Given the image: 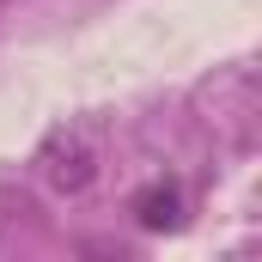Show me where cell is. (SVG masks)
<instances>
[{
	"label": "cell",
	"mask_w": 262,
	"mask_h": 262,
	"mask_svg": "<svg viewBox=\"0 0 262 262\" xmlns=\"http://www.w3.org/2000/svg\"><path fill=\"white\" fill-rule=\"evenodd\" d=\"M37 177L55 189V195H85L98 183V140L85 128H55L37 146Z\"/></svg>",
	"instance_id": "obj_1"
},
{
	"label": "cell",
	"mask_w": 262,
	"mask_h": 262,
	"mask_svg": "<svg viewBox=\"0 0 262 262\" xmlns=\"http://www.w3.org/2000/svg\"><path fill=\"white\" fill-rule=\"evenodd\" d=\"M128 213H134V226H146V232H171V226L183 220V189H177V177H152L146 189H134Z\"/></svg>",
	"instance_id": "obj_2"
}]
</instances>
